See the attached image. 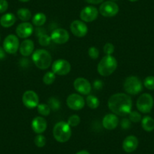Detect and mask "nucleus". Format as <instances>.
<instances>
[{
	"label": "nucleus",
	"instance_id": "22",
	"mask_svg": "<svg viewBox=\"0 0 154 154\" xmlns=\"http://www.w3.org/2000/svg\"><path fill=\"white\" fill-rule=\"evenodd\" d=\"M141 125L144 131L150 132L154 130V119L151 116H146L141 119Z\"/></svg>",
	"mask_w": 154,
	"mask_h": 154
},
{
	"label": "nucleus",
	"instance_id": "7",
	"mask_svg": "<svg viewBox=\"0 0 154 154\" xmlns=\"http://www.w3.org/2000/svg\"><path fill=\"white\" fill-rule=\"evenodd\" d=\"M119 6L112 1H106L103 2L99 8V12L105 17H112L119 12Z\"/></svg>",
	"mask_w": 154,
	"mask_h": 154
},
{
	"label": "nucleus",
	"instance_id": "27",
	"mask_svg": "<svg viewBox=\"0 0 154 154\" xmlns=\"http://www.w3.org/2000/svg\"><path fill=\"white\" fill-rule=\"evenodd\" d=\"M55 74L53 72H47L43 76V82L45 85H51L55 80Z\"/></svg>",
	"mask_w": 154,
	"mask_h": 154
},
{
	"label": "nucleus",
	"instance_id": "26",
	"mask_svg": "<svg viewBox=\"0 0 154 154\" xmlns=\"http://www.w3.org/2000/svg\"><path fill=\"white\" fill-rule=\"evenodd\" d=\"M37 111L41 115L47 116L51 112V108L46 103H41V104H38L37 106Z\"/></svg>",
	"mask_w": 154,
	"mask_h": 154
},
{
	"label": "nucleus",
	"instance_id": "5",
	"mask_svg": "<svg viewBox=\"0 0 154 154\" xmlns=\"http://www.w3.org/2000/svg\"><path fill=\"white\" fill-rule=\"evenodd\" d=\"M125 92L131 95L139 94L143 89V83L138 77L131 75L126 78L123 85Z\"/></svg>",
	"mask_w": 154,
	"mask_h": 154
},
{
	"label": "nucleus",
	"instance_id": "39",
	"mask_svg": "<svg viewBox=\"0 0 154 154\" xmlns=\"http://www.w3.org/2000/svg\"><path fill=\"white\" fill-rule=\"evenodd\" d=\"M85 1L88 3L93 4V5H97V4H100L102 2H103V0H85Z\"/></svg>",
	"mask_w": 154,
	"mask_h": 154
},
{
	"label": "nucleus",
	"instance_id": "19",
	"mask_svg": "<svg viewBox=\"0 0 154 154\" xmlns=\"http://www.w3.org/2000/svg\"><path fill=\"white\" fill-rule=\"evenodd\" d=\"M32 131L37 134H42L47 128V121L41 116H37L32 122Z\"/></svg>",
	"mask_w": 154,
	"mask_h": 154
},
{
	"label": "nucleus",
	"instance_id": "43",
	"mask_svg": "<svg viewBox=\"0 0 154 154\" xmlns=\"http://www.w3.org/2000/svg\"><path fill=\"white\" fill-rule=\"evenodd\" d=\"M128 1H130V2H137V1H138V0H128Z\"/></svg>",
	"mask_w": 154,
	"mask_h": 154
},
{
	"label": "nucleus",
	"instance_id": "32",
	"mask_svg": "<svg viewBox=\"0 0 154 154\" xmlns=\"http://www.w3.org/2000/svg\"><path fill=\"white\" fill-rule=\"evenodd\" d=\"M48 105L50 106L51 109H53V110H57L60 107V101L57 98H55V97H51V98H49Z\"/></svg>",
	"mask_w": 154,
	"mask_h": 154
},
{
	"label": "nucleus",
	"instance_id": "28",
	"mask_svg": "<svg viewBox=\"0 0 154 154\" xmlns=\"http://www.w3.org/2000/svg\"><path fill=\"white\" fill-rule=\"evenodd\" d=\"M34 143L38 147H43L45 145V143H46V138L42 134H38L34 139Z\"/></svg>",
	"mask_w": 154,
	"mask_h": 154
},
{
	"label": "nucleus",
	"instance_id": "34",
	"mask_svg": "<svg viewBox=\"0 0 154 154\" xmlns=\"http://www.w3.org/2000/svg\"><path fill=\"white\" fill-rule=\"evenodd\" d=\"M88 55H89V57H91V59H93V60H96V59L98 58L99 57V50L97 49L96 47H91V48H89V49H88Z\"/></svg>",
	"mask_w": 154,
	"mask_h": 154
},
{
	"label": "nucleus",
	"instance_id": "11",
	"mask_svg": "<svg viewBox=\"0 0 154 154\" xmlns=\"http://www.w3.org/2000/svg\"><path fill=\"white\" fill-rule=\"evenodd\" d=\"M68 107L73 110L82 109L85 106V100L83 97L79 94H72L68 96L66 99Z\"/></svg>",
	"mask_w": 154,
	"mask_h": 154
},
{
	"label": "nucleus",
	"instance_id": "29",
	"mask_svg": "<svg viewBox=\"0 0 154 154\" xmlns=\"http://www.w3.org/2000/svg\"><path fill=\"white\" fill-rule=\"evenodd\" d=\"M143 85L148 90H154V76L149 75L143 81Z\"/></svg>",
	"mask_w": 154,
	"mask_h": 154
},
{
	"label": "nucleus",
	"instance_id": "10",
	"mask_svg": "<svg viewBox=\"0 0 154 154\" xmlns=\"http://www.w3.org/2000/svg\"><path fill=\"white\" fill-rule=\"evenodd\" d=\"M22 101H23V105L29 109H33V108L37 107L39 102V98L38 96L35 91H26L23 93V97H22Z\"/></svg>",
	"mask_w": 154,
	"mask_h": 154
},
{
	"label": "nucleus",
	"instance_id": "2",
	"mask_svg": "<svg viewBox=\"0 0 154 154\" xmlns=\"http://www.w3.org/2000/svg\"><path fill=\"white\" fill-rule=\"evenodd\" d=\"M117 68V60L112 55H106L97 65V72L102 76L111 75Z\"/></svg>",
	"mask_w": 154,
	"mask_h": 154
},
{
	"label": "nucleus",
	"instance_id": "25",
	"mask_svg": "<svg viewBox=\"0 0 154 154\" xmlns=\"http://www.w3.org/2000/svg\"><path fill=\"white\" fill-rule=\"evenodd\" d=\"M87 105L91 109H97L100 105V101L97 97L94 95H88L86 97Z\"/></svg>",
	"mask_w": 154,
	"mask_h": 154
},
{
	"label": "nucleus",
	"instance_id": "4",
	"mask_svg": "<svg viewBox=\"0 0 154 154\" xmlns=\"http://www.w3.org/2000/svg\"><path fill=\"white\" fill-rule=\"evenodd\" d=\"M72 135L71 127L67 122H59L55 124L53 128V136L57 141L60 143H65L68 141Z\"/></svg>",
	"mask_w": 154,
	"mask_h": 154
},
{
	"label": "nucleus",
	"instance_id": "15",
	"mask_svg": "<svg viewBox=\"0 0 154 154\" xmlns=\"http://www.w3.org/2000/svg\"><path fill=\"white\" fill-rule=\"evenodd\" d=\"M51 41L57 44H64L69 41V32L64 29L62 28H59V29H56L51 32Z\"/></svg>",
	"mask_w": 154,
	"mask_h": 154
},
{
	"label": "nucleus",
	"instance_id": "12",
	"mask_svg": "<svg viewBox=\"0 0 154 154\" xmlns=\"http://www.w3.org/2000/svg\"><path fill=\"white\" fill-rule=\"evenodd\" d=\"M73 86L75 91L84 95H88L91 91V85L90 82L82 77H79L75 79L73 82Z\"/></svg>",
	"mask_w": 154,
	"mask_h": 154
},
{
	"label": "nucleus",
	"instance_id": "21",
	"mask_svg": "<svg viewBox=\"0 0 154 154\" xmlns=\"http://www.w3.org/2000/svg\"><path fill=\"white\" fill-rule=\"evenodd\" d=\"M16 20H17V18L14 14L7 13V14L2 15V17L0 18V24L5 28L11 27L15 23Z\"/></svg>",
	"mask_w": 154,
	"mask_h": 154
},
{
	"label": "nucleus",
	"instance_id": "33",
	"mask_svg": "<svg viewBox=\"0 0 154 154\" xmlns=\"http://www.w3.org/2000/svg\"><path fill=\"white\" fill-rule=\"evenodd\" d=\"M128 114H129V119L131 122H139L141 121V115L137 111H131Z\"/></svg>",
	"mask_w": 154,
	"mask_h": 154
},
{
	"label": "nucleus",
	"instance_id": "3",
	"mask_svg": "<svg viewBox=\"0 0 154 154\" xmlns=\"http://www.w3.org/2000/svg\"><path fill=\"white\" fill-rule=\"evenodd\" d=\"M32 59L35 66L41 69H46L51 65L52 57L47 50L37 49L33 52Z\"/></svg>",
	"mask_w": 154,
	"mask_h": 154
},
{
	"label": "nucleus",
	"instance_id": "40",
	"mask_svg": "<svg viewBox=\"0 0 154 154\" xmlns=\"http://www.w3.org/2000/svg\"><path fill=\"white\" fill-rule=\"evenodd\" d=\"M5 57V51L3 48L0 47V60L3 59Z\"/></svg>",
	"mask_w": 154,
	"mask_h": 154
},
{
	"label": "nucleus",
	"instance_id": "44",
	"mask_svg": "<svg viewBox=\"0 0 154 154\" xmlns=\"http://www.w3.org/2000/svg\"><path fill=\"white\" fill-rule=\"evenodd\" d=\"M0 38H1V37H0Z\"/></svg>",
	"mask_w": 154,
	"mask_h": 154
},
{
	"label": "nucleus",
	"instance_id": "35",
	"mask_svg": "<svg viewBox=\"0 0 154 154\" xmlns=\"http://www.w3.org/2000/svg\"><path fill=\"white\" fill-rule=\"evenodd\" d=\"M114 50H115L114 45L112 43H109V42L106 43L104 45V46H103V52L106 55H111L114 52Z\"/></svg>",
	"mask_w": 154,
	"mask_h": 154
},
{
	"label": "nucleus",
	"instance_id": "23",
	"mask_svg": "<svg viewBox=\"0 0 154 154\" xmlns=\"http://www.w3.org/2000/svg\"><path fill=\"white\" fill-rule=\"evenodd\" d=\"M47 17L44 13L38 12L35 14L32 17V23L35 26H43L45 23L46 22Z\"/></svg>",
	"mask_w": 154,
	"mask_h": 154
},
{
	"label": "nucleus",
	"instance_id": "13",
	"mask_svg": "<svg viewBox=\"0 0 154 154\" xmlns=\"http://www.w3.org/2000/svg\"><path fill=\"white\" fill-rule=\"evenodd\" d=\"M70 30L75 36L84 37L88 32V26L83 21L75 20L71 23Z\"/></svg>",
	"mask_w": 154,
	"mask_h": 154
},
{
	"label": "nucleus",
	"instance_id": "41",
	"mask_svg": "<svg viewBox=\"0 0 154 154\" xmlns=\"http://www.w3.org/2000/svg\"><path fill=\"white\" fill-rule=\"evenodd\" d=\"M75 154H90V153L86 150H81V151H79V152H76Z\"/></svg>",
	"mask_w": 154,
	"mask_h": 154
},
{
	"label": "nucleus",
	"instance_id": "14",
	"mask_svg": "<svg viewBox=\"0 0 154 154\" xmlns=\"http://www.w3.org/2000/svg\"><path fill=\"white\" fill-rule=\"evenodd\" d=\"M98 10L94 6H86L81 11L80 18L84 22H92L97 19Z\"/></svg>",
	"mask_w": 154,
	"mask_h": 154
},
{
	"label": "nucleus",
	"instance_id": "16",
	"mask_svg": "<svg viewBox=\"0 0 154 154\" xmlns=\"http://www.w3.org/2000/svg\"><path fill=\"white\" fill-rule=\"evenodd\" d=\"M33 26L30 23L24 22L21 23L16 28V33L17 36L22 38H26L30 36L33 32Z\"/></svg>",
	"mask_w": 154,
	"mask_h": 154
},
{
	"label": "nucleus",
	"instance_id": "8",
	"mask_svg": "<svg viewBox=\"0 0 154 154\" xmlns=\"http://www.w3.org/2000/svg\"><path fill=\"white\" fill-rule=\"evenodd\" d=\"M19 47V40L17 35L10 34L8 36L5 37V40L3 42V48L5 52L8 54H15L18 50Z\"/></svg>",
	"mask_w": 154,
	"mask_h": 154
},
{
	"label": "nucleus",
	"instance_id": "24",
	"mask_svg": "<svg viewBox=\"0 0 154 154\" xmlns=\"http://www.w3.org/2000/svg\"><path fill=\"white\" fill-rule=\"evenodd\" d=\"M17 15L20 20H22V21H25V22L29 20V19L31 18V17H32L31 11H29V9H27V8H20V9L17 10Z\"/></svg>",
	"mask_w": 154,
	"mask_h": 154
},
{
	"label": "nucleus",
	"instance_id": "38",
	"mask_svg": "<svg viewBox=\"0 0 154 154\" xmlns=\"http://www.w3.org/2000/svg\"><path fill=\"white\" fill-rule=\"evenodd\" d=\"M94 87L96 89H100L102 88V82L100 80H96L94 82Z\"/></svg>",
	"mask_w": 154,
	"mask_h": 154
},
{
	"label": "nucleus",
	"instance_id": "18",
	"mask_svg": "<svg viewBox=\"0 0 154 154\" xmlns=\"http://www.w3.org/2000/svg\"><path fill=\"white\" fill-rule=\"evenodd\" d=\"M138 146V139L134 135L125 137L122 143V148L126 152H132Z\"/></svg>",
	"mask_w": 154,
	"mask_h": 154
},
{
	"label": "nucleus",
	"instance_id": "31",
	"mask_svg": "<svg viewBox=\"0 0 154 154\" xmlns=\"http://www.w3.org/2000/svg\"><path fill=\"white\" fill-rule=\"evenodd\" d=\"M67 123L70 127L77 126V125H79V124L80 123V117L77 115L71 116L69 117V119H68Z\"/></svg>",
	"mask_w": 154,
	"mask_h": 154
},
{
	"label": "nucleus",
	"instance_id": "30",
	"mask_svg": "<svg viewBox=\"0 0 154 154\" xmlns=\"http://www.w3.org/2000/svg\"><path fill=\"white\" fill-rule=\"evenodd\" d=\"M51 41V36H48L46 34L43 33L38 36V43L42 46H47L50 44Z\"/></svg>",
	"mask_w": 154,
	"mask_h": 154
},
{
	"label": "nucleus",
	"instance_id": "42",
	"mask_svg": "<svg viewBox=\"0 0 154 154\" xmlns=\"http://www.w3.org/2000/svg\"><path fill=\"white\" fill-rule=\"evenodd\" d=\"M19 1H20V2H29V0H19Z\"/></svg>",
	"mask_w": 154,
	"mask_h": 154
},
{
	"label": "nucleus",
	"instance_id": "20",
	"mask_svg": "<svg viewBox=\"0 0 154 154\" xmlns=\"http://www.w3.org/2000/svg\"><path fill=\"white\" fill-rule=\"evenodd\" d=\"M20 53L24 57L30 55L34 51V43L31 39H25L21 42L19 47Z\"/></svg>",
	"mask_w": 154,
	"mask_h": 154
},
{
	"label": "nucleus",
	"instance_id": "36",
	"mask_svg": "<svg viewBox=\"0 0 154 154\" xmlns=\"http://www.w3.org/2000/svg\"><path fill=\"white\" fill-rule=\"evenodd\" d=\"M8 8V3L6 0H0V13H4Z\"/></svg>",
	"mask_w": 154,
	"mask_h": 154
},
{
	"label": "nucleus",
	"instance_id": "1",
	"mask_svg": "<svg viewBox=\"0 0 154 154\" xmlns=\"http://www.w3.org/2000/svg\"><path fill=\"white\" fill-rule=\"evenodd\" d=\"M108 106L116 115L125 116L131 111L132 100L128 94L125 93H117L109 97Z\"/></svg>",
	"mask_w": 154,
	"mask_h": 154
},
{
	"label": "nucleus",
	"instance_id": "17",
	"mask_svg": "<svg viewBox=\"0 0 154 154\" xmlns=\"http://www.w3.org/2000/svg\"><path fill=\"white\" fill-rule=\"evenodd\" d=\"M102 124H103V126L106 129L113 130L119 125V119H118L117 116L116 115V114H106L103 117Z\"/></svg>",
	"mask_w": 154,
	"mask_h": 154
},
{
	"label": "nucleus",
	"instance_id": "37",
	"mask_svg": "<svg viewBox=\"0 0 154 154\" xmlns=\"http://www.w3.org/2000/svg\"><path fill=\"white\" fill-rule=\"evenodd\" d=\"M121 125H122V127L123 128H129V126H130V122H129V121H128V119H124L122 121V123H121Z\"/></svg>",
	"mask_w": 154,
	"mask_h": 154
},
{
	"label": "nucleus",
	"instance_id": "6",
	"mask_svg": "<svg viewBox=\"0 0 154 154\" xmlns=\"http://www.w3.org/2000/svg\"><path fill=\"white\" fill-rule=\"evenodd\" d=\"M136 106L140 112L148 113L152 110V106H153V98L151 94L144 93L138 97Z\"/></svg>",
	"mask_w": 154,
	"mask_h": 154
},
{
	"label": "nucleus",
	"instance_id": "9",
	"mask_svg": "<svg viewBox=\"0 0 154 154\" xmlns=\"http://www.w3.org/2000/svg\"><path fill=\"white\" fill-rule=\"evenodd\" d=\"M51 69H52V72L55 75H65L70 72L71 65L67 60L59 59L53 63Z\"/></svg>",
	"mask_w": 154,
	"mask_h": 154
}]
</instances>
